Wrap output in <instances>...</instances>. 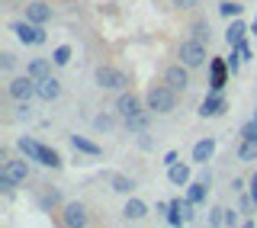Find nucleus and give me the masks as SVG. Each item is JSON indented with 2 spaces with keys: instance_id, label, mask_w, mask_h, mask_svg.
Returning <instances> with one entry per match:
<instances>
[{
  "instance_id": "obj_42",
  "label": "nucleus",
  "mask_w": 257,
  "mask_h": 228,
  "mask_svg": "<svg viewBox=\"0 0 257 228\" xmlns=\"http://www.w3.org/2000/svg\"><path fill=\"white\" fill-rule=\"evenodd\" d=\"M251 199L257 202V183H251Z\"/></svg>"
},
{
  "instance_id": "obj_38",
  "label": "nucleus",
  "mask_w": 257,
  "mask_h": 228,
  "mask_svg": "<svg viewBox=\"0 0 257 228\" xmlns=\"http://www.w3.org/2000/svg\"><path fill=\"white\" fill-rule=\"evenodd\" d=\"M171 4L177 7V10H193V7H196L199 0H171Z\"/></svg>"
},
{
  "instance_id": "obj_40",
  "label": "nucleus",
  "mask_w": 257,
  "mask_h": 228,
  "mask_svg": "<svg viewBox=\"0 0 257 228\" xmlns=\"http://www.w3.org/2000/svg\"><path fill=\"white\" fill-rule=\"evenodd\" d=\"M177 161H180V154H177V151H167L164 154V167H174Z\"/></svg>"
},
{
  "instance_id": "obj_7",
  "label": "nucleus",
  "mask_w": 257,
  "mask_h": 228,
  "mask_svg": "<svg viewBox=\"0 0 257 228\" xmlns=\"http://www.w3.org/2000/svg\"><path fill=\"white\" fill-rule=\"evenodd\" d=\"M87 222H90V215H87V206H84V202L71 199V202H64V206H61V225H68V228H84Z\"/></svg>"
},
{
  "instance_id": "obj_29",
  "label": "nucleus",
  "mask_w": 257,
  "mask_h": 228,
  "mask_svg": "<svg viewBox=\"0 0 257 228\" xmlns=\"http://www.w3.org/2000/svg\"><path fill=\"white\" fill-rule=\"evenodd\" d=\"M71 58H74V48L71 45H58L52 52V61H55V68H68L71 64Z\"/></svg>"
},
{
  "instance_id": "obj_44",
  "label": "nucleus",
  "mask_w": 257,
  "mask_h": 228,
  "mask_svg": "<svg viewBox=\"0 0 257 228\" xmlns=\"http://www.w3.org/2000/svg\"><path fill=\"white\" fill-rule=\"evenodd\" d=\"M251 183H257V170H254V177H251Z\"/></svg>"
},
{
  "instance_id": "obj_20",
  "label": "nucleus",
  "mask_w": 257,
  "mask_h": 228,
  "mask_svg": "<svg viewBox=\"0 0 257 228\" xmlns=\"http://www.w3.org/2000/svg\"><path fill=\"white\" fill-rule=\"evenodd\" d=\"M71 148L80 151V154H90V158H100V154H103V148L96 142H90L87 135H71Z\"/></svg>"
},
{
  "instance_id": "obj_4",
  "label": "nucleus",
  "mask_w": 257,
  "mask_h": 228,
  "mask_svg": "<svg viewBox=\"0 0 257 228\" xmlns=\"http://www.w3.org/2000/svg\"><path fill=\"white\" fill-rule=\"evenodd\" d=\"M10 32L20 39L23 45H45L48 42V32L42 23H32V20H16L10 23Z\"/></svg>"
},
{
  "instance_id": "obj_12",
  "label": "nucleus",
  "mask_w": 257,
  "mask_h": 228,
  "mask_svg": "<svg viewBox=\"0 0 257 228\" xmlns=\"http://www.w3.org/2000/svg\"><path fill=\"white\" fill-rule=\"evenodd\" d=\"M151 116H155V112H151L148 106H145V109H139V112H132V116H125V119H122V129H125L128 135L148 132V126H151Z\"/></svg>"
},
{
  "instance_id": "obj_22",
  "label": "nucleus",
  "mask_w": 257,
  "mask_h": 228,
  "mask_svg": "<svg viewBox=\"0 0 257 228\" xmlns=\"http://www.w3.org/2000/svg\"><path fill=\"white\" fill-rule=\"evenodd\" d=\"M61 193L58 190H52V186H48V190L42 193V196H39V209H42V212H61Z\"/></svg>"
},
{
  "instance_id": "obj_9",
  "label": "nucleus",
  "mask_w": 257,
  "mask_h": 228,
  "mask_svg": "<svg viewBox=\"0 0 257 228\" xmlns=\"http://www.w3.org/2000/svg\"><path fill=\"white\" fill-rule=\"evenodd\" d=\"M225 109H228V100H225V93L222 90H209L206 93V100L199 103V116L203 119H215V116H225Z\"/></svg>"
},
{
  "instance_id": "obj_16",
  "label": "nucleus",
  "mask_w": 257,
  "mask_h": 228,
  "mask_svg": "<svg viewBox=\"0 0 257 228\" xmlns=\"http://www.w3.org/2000/svg\"><path fill=\"white\" fill-rule=\"evenodd\" d=\"M212 154H215V138H199L193 145V164L206 167V161H212Z\"/></svg>"
},
{
  "instance_id": "obj_19",
  "label": "nucleus",
  "mask_w": 257,
  "mask_h": 228,
  "mask_svg": "<svg viewBox=\"0 0 257 228\" xmlns=\"http://www.w3.org/2000/svg\"><path fill=\"white\" fill-rule=\"evenodd\" d=\"M206 196H209V183L203 180V177L187 183V199H190V202H196V206H206Z\"/></svg>"
},
{
  "instance_id": "obj_34",
  "label": "nucleus",
  "mask_w": 257,
  "mask_h": 228,
  "mask_svg": "<svg viewBox=\"0 0 257 228\" xmlns=\"http://www.w3.org/2000/svg\"><path fill=\"white\" fill-rule=\"evenodd\" d=\"M16 186H20V183H16V180H13V177H10V174H7V170H4V167H0V190H4V193H7V196H10V193L16 190Z\"/></svg>"
},
{
  "instance_id": "obj_23",
  "label": "nucleus",
  "mask_w": 257,
  "mask_h": 228,
  "mask_svg": "<svg viewBox=\"0 0 257 228\" xmlns=\"http://www.w3.org/2000/svg\"><path fill=\"white\" fill-rule=\"evenodd\" d=\"M106 180H109L112 190H116V193H122V196L135 193V186H139V183L132 180V177H125V174H106Z\"/></svg>"
},
{
  "instance_id": "obj_45",
  "label": "nucleus",
  "mask_w": 257,
  "mask_h": 228,
  "mask_svg": "<svg viewBox=\"0 0 257 228\" xmlns=\"http://www.w3.org/2000/svg\"><path fill=\"white\" fill-rule=\"evenodd\" d=\"M219 4H222V0H219Z\"/></svg>"
},
{
  "instance_id": "obj_41",
  "label": "nucleus",
  "mask_w": 257,
  "mask_h": 228,
  "mask_svg": "<svg viewBox=\"0 0 257 228\" xmlns=\"http://www.w3.org/2000/svg\"><path fill=\"white\" fill-rule=\"evenodd\" d=\"M167 209H171V202H167V199H161L158 206H155V212H167Z\"/></svg>"
},
{
  "instance_id": "obj_17",
  "label": "nucleus",
  "mask_w": 257,
  "mask_h": 228,
  "mask_svg": "<svg viewBox=\"0 0 257 228\" xmlns=\"http://www.w3.org/2000/svg\"><path fill=\"white\" fill-rule=\"evenodd\" d=\"M251 32V26H244V20H228V29H225V42H228L231 48H235L238 42H244V36Z\"/></svg>"
},
{
  "instance_id": "obj_37",
  "label": "nucleus",
  "mask_w": 257,
  "mask_h": 228,
  "mask_svg": "<svg viewBox=\"0 0 257 228\" xmlns=\"http://www.w3.org/2000/svg\"><path fill=\"white\" fill-rule=\"evenodd\" d=\"M241 61H244V58H241V55L235 52V48H231V55H228V68H231V74H238V68H241Z\"/></svg>"
},
{
  "instance_id": "obj_14",
  "label": "nucleus",
  "mask_w": 257,
  "mask_h": 228,
  "mask_svg": "<svg viewBox=\"0 0 257 228\" xmlns=\"http://www.w3.org/2000/svg\"><path fill=\"white\" fill-rule=\"evenodd\" d=\"M61 93H64V87H61V80L55 77V74H48V77L39 80V100H42V103L61 100Z\"/></svg>"
},
{
  "instance_id": "obj_8",
  "label": "nucleus",
  "mask_w": 257,
  "mask_h": 228,
  "mask_svg": "<svg viewBox=\"0 0 257 228\" xmlns=\"http://www.w3.org/2000/svg\"><path fill=\"white\" fill-rule=\"evenodd\" d=\"M231 77V68H228V58H209V90H225Z\"/></svg>"
},
{
  "instance_id": "obj_18",
  "label": "nucleus",
  "mask_w": 257,
  "mask_h": 228,
  "mask_svg": "<svg viewBox=\"0 0 257 228\" xmlns=\"http://www.w3.org/2000/svg\"><path fill=\"white\" fill-rule=\"evenodd\" d=\"M36 164H42V167H52V170H61L64 167V158L55 148H48V145H39V158H36Z\"/></svg>"
},
{
  "instance_id": "obj_10",
  "label": "nucleus",
  "mask_w": 257,
  "mask_h": 228,
  "mask_svg": "<svg viewBox=\"0 0 257 228\" xmlns=\"http://www.w3.org/2000/svg\"><path fill=\"white\" fill-rule=\"evenodd\" d=\"M145 106H148V103H145L139 93H132V90H119V96H116V112H119V119L132 116V112H139V109H145Z\"/></svg>"
},
{
  "instance_id": "obj_32",
  "label": "nucleus",
  "mask_w": 257,
  "mask_h": 228,
  "mask_svg": "<svg viewBox=\"0 0 257 228\" xmlns=\"http://www.w3.org/2000/svg\"><path fill=\"white\" fill-rule=\"evenodd\" d=\"M190 29H193V36L203 39V42H209V39H212V26H209V20H196Z\"/></svg>"
},
{
  "instance_id": "obj_24",
  "label": "nucleus",
  "mask_w": 257,
  "mask_h": 228,
  "mask_svg": "<svg viewBox=\"0 0 257 228\" xmlns=\"http://www.w3.org/2000/svg\"><path fill=\"white\" fill-rule=\"evenodd\" d=\"M238 161H241V164H251V161H257V138H241Z\"/></svg>"
},
{
  "instance_id": "obj_5",
  "label": "nucleus",
  "mask_w": 257,
  "mask_h": 228,
  "mask_svg": "<svg viewBox=\"0 0 257 228\" xmlns=\"http://www.w3.org/2000/svg\"><path fill=\"white\" fill-rule=\"evenodd\" d=\"M7 96L16 103V100H39V80L29 77V74H16L7 80Z\"/></svg>"
},
{
  "instance_id": "obj_1",
  "label": "nucleus",
  "mask_w": 257,
  "mask_h": 228,
  "mask_svg": "<svg viewBox=\"0 0 257 228\" xmlns=\"http://www.w3.org/2000/svg\"><path fill=\"white\" fill-rule=\"evenodd\" d=\"M145 103H148L151 112H158V116H167V112L177 109V90H174V87H167L164 80H161V84H151L148 93H145Z\"/></svg>"
},
{
  "instance_id": "obj_2",
  "label": "nucleus",
  "mask_w": 257,
  "mask_h": 228,
  "mask_svg": "<svg viewBox=\"0 0 257 228\" xmlns=\"http://www.w3.org/2000/svg\"><path fill=\"white\" fill-rule=\"evenodd\" d=\"M177 58L187 64V68H193V71H196V68H206V64H209L206 42H203V39H196V36H193V39H183V42L177 45Z\"/></svg>"
},
{
  "instance_id": "obj_43",
  "label": "nucleus",
  "mask_w": 257,
  "mask_h": 228,
  "mask_svg": "<svg viewBox=\"0 0 257 228\" xmlns=\"http://www.w3.org/2000/svg\"><path fill=\"white\" fill-rule=\"evenodd\" d=\"M251 36H254V39H257V20H254V23H251Z\"/></svg>"
},
{
  "instance_id": "obj_3",
  "label": "nucleus",
  "mask_w": 257,
  "mask_h": 228,
  "mask_svg": "<svg viewBox=\"0 0 257 228\" xmlns=\"http://www.w3.org/2000/svg\"><path fill=\"white\" fill-rule=\"evenodd\" d=\"M93 84L100 90H128V74L122 68H112V64H100L93 71Z\"/></svg>"
},
{
  "instance_id": "obj_31",
  "label": "nucleus",
  "mask_w": 257,
  "mask_h": 228,
  "mask_svg": "<svg viewBox=\"0 0 257 228\" xmlns=\"http://www.w3.org/2000/svg\"><path fill=\"white\" fill-rule=\"evenodd\" d=\"M13 119H16V122H29V119H32V100H16Z\"/></svg>"
},
{
  "instance_id": "obj_26",
  "label": "nucleus",
  "mask_w": 257,
  "mask_h": 228,
  "mask_svg": "<svg viewBox=\"0 0 257 228\" xmlns=\"http://www.w3.org/2000/svg\"><path fill=\"white\" fill-rule=\"evenodd\" d=\"M167 180H171L174 186H187V183H190V167L177 161L174 167H167Z\"/></svg>"
},
{
  "instance_id": "obj_6",
  "label": "nucleus",
  "mask_w": 257,
  "mask_h": 228,
  "mask_svg": "<svg viewBox=\"0 0 257 228\" xmlns=\"http://www.w3.org/2000/svg\"><path fill=\"white\" fill-rule=\"evenodd\" d=\"M190 71L193 68H187V64L177 58L174 64H167V68H164V77H161V80H164L167 87H174L177 93H183V90H190V84H193V80H190Z\"/></svg>"
},
{
  "instance_id": "obj_11",
  "label": "nucleus",
  "mask_w": 257,
  "mask_h": 228,
  "mask_svg": "<svg viewBox=\"0 0 257 228\" xmlns=\"http://www.w3.org/2000/svg\"><path fill=\"white\" fill-rule=\"evenodd\" d=\"M26 161H29L26 154H23V158H7V154H4V164H0V167H4L20 186H26V180H29V164H26Z\"/></svg>"
},
{
  "instance_id": "obj_13",
  "label": "nucleus",
  "mask_w": 257,
  "mask_h": 228,
  "mask_svg": "<svg viewBox=\"0 0 257 228\" xmlns=\"http://www.w3.org/2000/svg\"><path fill=\"white\" fill-rule=\"evenodd\" d=\"M23 16L32 23H52V7L45 4V0H29V4H23Z\"/></svg>"
},
{
  "instance_id": "obj_21",
  "label": "nucleus",
  "mask_w": 257,
  "mask_h": 228,
  "mask_svg": "<svg viewBox=\"0 0 257 228\" xmlns=\"http://www.w3.org/2000/svg\"><path fill=\"white\" fill-rule=\"evenodd\" d=\"M52 68H55V61H52V58H32V61L26 64V74H29V77H36V80H42V77L52 74Z\"/></svg>"
},
{
  "instance_id": "obj_27",
  "label": "nucleus",
  "mask_w": 257,
  "mask_h": 228,
  "mask_svg": "<svg viewBox=\"0 0 257 228\" xmlns=\"http://www.w3.org/2000/svg\"><path fill=\"white\" fill-rule=\"evenodd\" d=\"M164 218H167V225H174V228L187 225V215H183V209H180V199H171V209L164 212Z\"/></svg>"
},
{
  "instance_id": "obj_35",
  "label": "nucleus",
  "mask_w": 257,
  "mask_h": 228,
  "mask_svg": "<svg viewBox=\"0 0 257 228\" xmlns=\"http://www.w3.org/2000/svg\"><path fill=\"white\" fill-rule=\"evenodd\" d=\"M209 225H212V228H219V225H225V209H222V206L209 209Z\"/></svg>"
},
{
  "instance_id": "obj_15",
  "label": "nucleus",
  "mask_w": 257,
  "mask_h": 228,
  "mask_svg": "<svg viewBox=\"0 0 257 228\" xmlns=\"http://www.w3.org/2000/svg\"><path fill=\"white\" fill-rule=\"evenodd\" d=\"M145 215H148V202L139 199V196H128L125 206H122V218L125 222H142Z\"/></svg>"
},
{
  "instance_id": "obj_46",
  "label": "nucleus",
  "mask_w": 257,
  "mask_h": 228,
  "mask_svg": "<svg viewBox=\"0 0 257 228\" xmlns=\"http://www.w3.org/2000/svg\"><path fill=\"white\" fill-rule=\"evenodd\" d=\"M254 116H257V112H254Z\"/></svg>"
},
{
  "instance_id": "obj_39",
  "label": "nucleus",
  "mask_w": 257,
  "mask_h": 228,
  "mask_svg": "<svg viewBox=\"0 0 257 228\" xmlns=\"http://www.w3.org/2000/svg\"><path fill=\"white\" fill-rule=\"evenodd\" d=\"M225 225H238V209H225Z\"/></svg>"
},
{
  "instance_id": "obj_25",
  "label": "nucleus",
  "mask_w": 257,
  "mask_h": 228,
  "mask_svg": "<svg viewBox=\"0 0 257 228\" xmlns=\"http://www.w3.org/2000/svg\"><path fill=\"white\" fill-rule=\"evenodd\" d=\"M39 145H42V142H36L32 135H20V138H16V148H20V154H26L29 161L39 158Z\"/></svg>"
},
{
  "instance_id": "obj_28",
  "label": "nucleus",
  "mask_w": 257,
  "mask_h": 228,
  "mask_svg": "<svg viewBox=\"0 0 257 228\" xmlns=\"http://www.w3.org/2000/svg\"><path fill=\"white\" fill-rule=\"evenodd\" d=\"M241 13H244V7H241L238 0H222V4H219V16H222V20H238Z\"/></svg>"
},
{
  "instance_id": "obj_33",
  "label": "nucleus",
  "mask_w": 257,
  "mask_h": 228,
  "mask_svg": "<svg viewBox=\"0 0 257 228\" xmlns=\"http://www.w3.org/2000/svg\"><path fill=\"white\" fill-rule=\"evenodd\" d=\"M0 71H4V74H13L16 71V55L13 52H0Z\"/></svg>"
},
{
  "instance_id": "obj_36",
  "label": "nucleus",
  "mask_w": 257,
  "mask_h": 228,
  "mask_svg": "<svg viewBox=\"0 0 257 228\" xmlns=\"http://www.w3.org/2000/svg\"><path fill=\"white\" fill-rule=\"evenodd\" d=\"M241 138H257V116H254L251 122H244V126H241Z\"/></svg>"
},
{
  "instance_id": "obj_30",
  "label": "nucleus",
  "mask_w": 257,
  "mask_h": 228,
  "mask_svg": "<svg viewBox=\"0 0 257 228\" xmlns=\"http://www.w3.org/2000/svg\"><path fill=\"white\" fill-rule=\"evenodd\" d=\"M119 116V112H116ZM116 116H112V112H100V116H93V129L96 132H112V129H116Z\"/></svg>"
}]
</instances>
